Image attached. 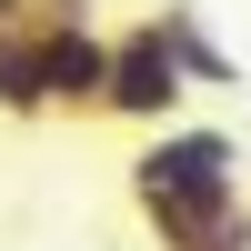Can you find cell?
<instances>
[{"mask_svg":"<svg viewBox=\"0 0 251 251\" xmlns=\"http://www.w3.org/2000/svg\"><path fill=\"white\" fill-rule=\"evenodd\" d=\"M131 211H171V201H251L241 191V141L211 121H171L131 151Z\"/></svg>","mask_w":251,"mask_h":251,"instance_id":"1","label":"cell"},{"mask_svg":"<svg viewBox=\"0 0 251 251\" xmlns=\"http://www.w3.org/2000/svg\"><path fill=\"white\" fill-rule=\"evenodd\" d=\"M181 100H191V71L171 60V40H161V20H121L111 30V100H100V121H121V131H171Z\"/></svg>","mask_w":251,"mask_h":251,"instance_id":"2","label":"cell"},{"mask_svg":"<svg viewBox=\"0 0 251 251\" xmlns=\"http://www.w3.org/2000/svg\"><path fill=\"white\" fill-rule=\"evenodd\" d=\"M40 60H50V111L100 121V100H111V30L91 20V0H40Z\"/></svg>","mask_w":251,"mask_h":251,"instance_id":"3","label":"cell"},{"mask_svg":"<svg viewBox=\"0 0 251 251\" xmlns=\"http://www.w3.org/2000/svg\"><path fill=\"white\" fill-rule=\"evenodd\" d=\"M50 111V60H40V0H0V121Z\"/></svg>","mask_w":251,"mask_h":251,"instance_id":"4","label":"cell"},{"mask_svg":"<svg viewBox=\"0 0 251 251\" xmlns=\"http://www.w3.org/2000/svg\"><path fill=\"white\" fill-rule=\"evenodd\" d=\"M151 251H251V201H171L141 211Z\"/></svg>","mask_w":251,"mask_h":251,"instance_id":"5","label":"cell"},{"mask_svg":"<svg viewBox=\"0 0 251 251\" xmlns=\"http://www.w3.org/2000/svg\"><path fill=\"white\" fill-rule=\"evenodd\" d=\"M151 20H161V40H171V60L191 71V91H241V60H231V50L211 40V20H201L191 0H161Z\"/></svg>","mask_w":251,"mask_h":251,"instance_id":"6","label":"cell"}]
</instances>
